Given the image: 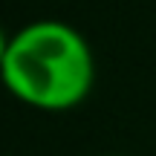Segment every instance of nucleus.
<instances>
[{"instance_id": "nucleus-1", "label": "nucleus", "mask_w": 156, "mask_h": 156, "mask_svg": "<svg viewBox=\"0 0 156 156\" xmlns=\"http://www.w3.org/2000/svg\"><path fill=\"white\" fill-rule=\"evenodd\" d=\"M0 81L17 101L35 110H69L93 90L95 58L75 26L32 20L9 38Z\"/></svg>"}, {"instance_id": "nucleus-2", "label": "nucleus", "mask_w": 156, "mask_h": 156, "mask_svg": "<svg viewBox=\"0 0 156 156\" xmlns=\"http://www.w3.org/2000/svg\"><path fill=\"white\" fill-rule=\"evenodd\" d=\"M6 49H9V35L0 29V67H3V58H6Z\"/></svg>"}]
</instances>
